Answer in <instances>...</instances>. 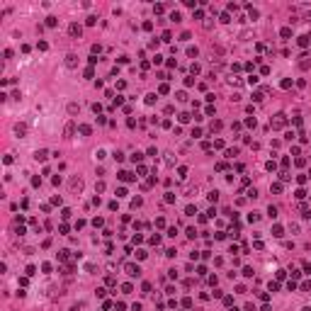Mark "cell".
Here are the masks:
<instances>
[{"label": "cell", "mask_w": 311, "mask_h": 311, "mask_svg": "<svg viewBox=\"0 0 311 311\" xmlns=\"http://www.w3.org/2000/svg\"><path fill=\"white\" fill-rule=\"evenodd\" d=\"M285 122H287V119H285V114H275L272 127H275V129H280V127H285Z\"/></svg>", "instance_id": "obj_1"}, {"label": "cell", "mask_w": 311, "mask_h": 311, "mask_svg": "<svg viewBox=\"0 0 311 311\" xmlns=\"http://www.w3.org/2000/svg\"><path fill=\"white\" fill-rule=\"evenodd\" d=\"M127 272L131 275V277H136V275H139L141 270H139V267H136V265H127Z\"/></svg>", "instance_id": "obj_2"}, {"label": "cell", "mask_w": 311, "mask_h": 311, "mask_svg": "<svg viewBox=\"0 0 311 311\" xmlns=\"http://www.w3.org/2000/svg\"><path fill=\"white\" fill-rule=\"evenodd\" d=\"M71 34H73V37H80V27L78 24H71Z\"/></svg>", "instance_id": "obj_3"}]
</instances>
